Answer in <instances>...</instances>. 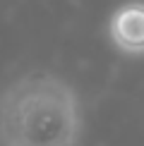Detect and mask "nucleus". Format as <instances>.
<instances>
[{
  "label": "nucleus",
  "instance_id": "nucleus-2",
  "mask_svg": "<svg viewBox=\"0 0 144 146\" xmlns=\"http://www.w3.org/2000/svg\"><path fill=\"white\" fill-rule=\"evenodd\" d=\"M113 43L127 55H144V3H125L118 7L108 24Z\"/></svg>",
  "mask_w": 144,
  "mask_h": 146
},
{
  "label": "nucleus",
  "instance_id": "nucleus-1",
  "mask_svg": "<svg viewBox=\"0 0 144 146\" xmlns=\"http://www.w3.org/2000/svg\"><path fill=\"white\" fill-rule=\"evenodd\" d=\"M79 132V98L53 74L24 77L0 96V146H75Z\"/></svg>",
  "mask_w": 144,
  "mask_h": 146
}]
</instances>
